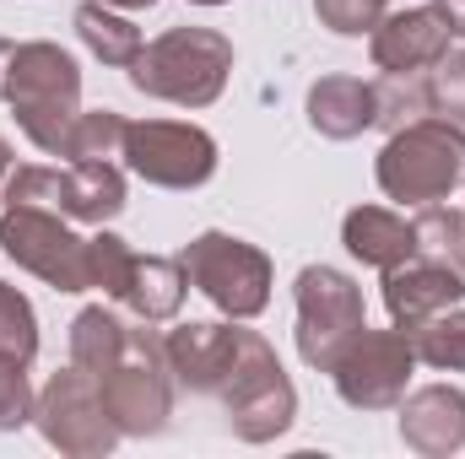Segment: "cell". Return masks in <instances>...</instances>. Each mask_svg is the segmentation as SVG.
<instances>
[{
	"mask_svg": "<svg viewBox=\"0 0 465 459\" xmlns=\"http://www.w3.org/2000/svg\"><path fill=\"white\" fill-rule=\"evenodd\" d=\"M124 346H130V325L119 319L114 308H104V303H93V308H82L71 319V362L87 367L93 378H104L124 356Z\"/></svg>",
	"mask_w": 465,
	"mask_h": 459,
	"instance_id": "44dd1931",
	"label": "cell"
},
{
	"mask_svg": "<svg viewBox=\"0 0 465 459\" xmlns=\"http://www.w3.org/2000/svg\"><path fill=\"white\" fill-rule=\"evenodd\" d=\"M292 298H298V356L331 373L341 346L362 330V287L336 265H303Z\"/></svg>",
	"mask_w": 465,
	"mask_h": 459,
	"instance_id": "8fae6325",
	"label": "cell"
},
{
	"mask_svg": "<svg viewBox=\"0 0 465 459\" xmlns=\"http://www.w3.org/2000/svg\"><path fill=\"white\" fill-rule=\"evenodd\" d=\"M401 444L422 459H450L465 449V389L455 384H428L406 395L401 405Z\"/></svg>",
	"mask_w": 465,
	"mask_h": 459,
	"instance_id": "e0dca14e",
	"label": "cell"
},
{
	"mask_svg": "<svg viewBox=\"0 0 465 459\" xmlns=\"http://www.w3.org/2000/svg\"><path fill=\"white\" fill-rule=\"evenodd\" d=\"M184 292H190L184 259L135 254V249H124L114 281H109V298H114V303H124L141 325H168V319L184 308Z\"/></svg>",
	"mask_w": 465,
	"mask_h": 459,
	"instance_id": "9a60e30c",
	"label": "cell"
},
{
	"mask_svg": "<svg viewBox=\"0 0 465 459\" xmlns=\"http://www.w3.org/2000/svg\"><path fill=\"white\" fill-rule=\"evenodd\" d=\"M422 98H428V114H439V119H450V124L465 130V49L460 54H444V60L428 71Z\"/></svg>",
	"mask_w": 465,
	"mask_h": 459,
	"instance_id": "484cf974",
	"label": "cell"
},
{
	"mask_svg": "<svg viewBox=\"0 0 465 459\" xmlns=\"http://www.w3.org/2000/svg\"><path fill=\"white\" fill-rule=\"evenodd\" d=\"M124 130H130V119L114 114V109L76 114L65 157H71V162H119V157H124Z\"/></svg>",
	"mask_w": 465,
	"mask_h": 459,
	"instance_id": "cb8c5ba5",
	"label": "cell"
},
{
	"mask_svg": "<svg viewBox=\"0 0 465 459\" xmlns=\"http://www.w3.org/2000/svg\"><path fill=\"white\" fill-rule=\"evenodd\" d=\"M341 243H347L351 259H362L373 270H390V265L411 259V222L384 211V206H357L341 222Z\"/></svg>",
	"mask_w": 465,
	"mask_h": 459,
	"instance_id": "d6986e66",
	"label": "cell"
},
{
	"mask_svg": "<svg viewBox=\"0 0 465 459\" xmlns=\"http://www.w3.org/2000/svg\"><path fill=\"white\" fill-rule=\"evenodd\" d=\"M5 103L22 124V135L49 151V157H65L71 146V124L82 114V71L76 60L60 49V44H16L11 54V82H5Z\"/></svg>",
	"mask_w": 465,
	"mask_h": 459,
	"instance_id": "6da1fadb",
	"label": "cell"
},
{
	"mask_svg": "<svg viewBox=\"0 0 465 459\" xmlns=\"http://www.w3.org/2000/svg\"><path fill=\"white\" fill-rule=\"evenodd\" d=\"M232 76V44L217 27H173L163 38H152L135 65H130V87L157 98V103H179V109H212L223 98Z\"/></svg>",
	"mask_w": 465,
	"mask_h": 459,
	"instance_id": "7a4b0ae2",
	"label": "cell"
},
{
	"mask_svg": "<svg viewBox=\"0 0 465 459\" xmlns=\"http://www.w3.org/2000/svg\"><path fill=\"white\" fill-rule=\"evenodd\" d=\"M190 5H228V0H190Z\"/></svg>",
	"mask_w": 465,
	"mask_h": 459,
	"instance_id": "d6a6232c",
	"label": "cell"
},
{
	"mask_svg": "<svg viewBox=\"0 0 465 459\" xmlns=\"http://www.w3.org/2000/svg\"><path fill=\"white\" fill-rule=\"evenodd\" d=\"M124 168L157 190H201L217 173V141L201 124L135 119L124 130Z\"/></svg>",
	"mask_w": 465,
	"mask_h": 459,
	"instance_id": "7c38bea8",
	"label": "cell"
},
{
	"mask_svg": "<svg viewBox=\"0 0 465 459\" xmlns=\"http://www.w3.org/2000/svg\"><path fill=\"white\" fill-rule=\"evenodd\" d=\"M223 405H228L232 438H243V444H271L298 422V389H292L287 367L276 362L265 336L243 330L238 362L223 384Z\"/></svg>",
	"mask_w": 465,
	"mask_h": 459,
	"instance_id": "277c9868",
	"label": "cell"
},
{
	"mask_svg": "<svg viewBox=\"0 0 465 459\" xmlns=\"http://www.w3.org/2000/svg\"><path fill=\"white\" fill-rule=\"evenodd\" d=\"M11 54H16V44L0 38V103H5V82H11Z\"/></svg>",
	"mask_w": 465,
	"mask_h": 459,
	"instance_id": "f546056e",
	"label": "cell"
},
{
	"mask_svg": "<svg viewBox=\"0 0 465 459\" xmlns=\"http://www.w3.org/2000/svg\"><path fill=\"white\" fill-rule=\"evenodd\" d=\"M411 346H417V362H428V367H439V373H460L465 367V308H444V314H433L428 325H417V330H406Z\"/></svg>",
	"mask_w": 465,
	"mask_h": 459,
	"instance_id": "603a6c76",
	"label": "cell"
},
{
	"mask_svg": "<svg viewBox=\"0 0 465 459\" xmlns=\"http://www.w3.org/2000/svg\"><path fill=\"white\" fill-rule=\"evenodd\" d=\"M433 11L444 16V27H450L455 38H465V0H433Z\"/></svg>",
	"mask_w": 465,
	"mask_h": 459,
	"instance_id": "f1b7e54d",
	"label": "cell"
},
{
	"mask_svg": "<svg viewBox=\"0 0 465 459\" xmlns=\"http://www.w3.org/2000/svg\"><path fill=\"white\" fill-rule=\"evenodd\" d=\"M238 341L243 330L232 325H179L163 336V356H168V373L179 389L190 395H223L232 362H238Z\"/></svg>",
	"mask_w": 465,
	"mask_h": 459,
	"instance_id": "5bb4252c",
	"label": "cell"
},
{
	"mask_svg": "<svg viewBox=\"0 0 465 459\" xmlns=\"http://www.w3.org/2000/svg\"><path fill=\"white\" fill-rule=\"evenodd\" d=\"M373 179L401 206H433V200L460 195L465 190V130L439 114L401 124L384 141V151L373 162Z\"/></svg>",
	"mask_w": 465,
	"mask_h": 459,
	"instance_id": "3957f363",
	"label": "cell"
},
{
	"mask_svg": "<svg viewBox=\"0 0 465 459\" xmlns=\"http://www.w3.org/2000/svg\"><path fill=\"white\" fill-rule=\"evenodd\" d=\"M450 27L433 5H406V11H384L379 27L368 33V54L384 76H422L450 54Z\"/></svg>",
	"mask_w": 465,
	"mask_h": 459,
	"instance_id": "4fadbf2b",
	"label": "cell"
},
{
	"mask_svg": "<svg viewBox=\"0 0 465 459\" xmlns=\"http://www.w3.org/2000/svg\"><path fill=\"white\" fill-rule=\"evenodd\" d=\"M411 254L433 259V265H450L455 276H465V211L433 200L411 217Z\"/></svg>",
	"mask_w": 465,
	"mask_h": 459,
	"instance_id": "7402d4cb",
	"label": "cell"
},
{
	"mask_svg": "<svg viewBox=\"0 0 465 459\" xmlns=\"http://www.w3.org/2000/svg\"><path fill=\"white\" fill-rule=\"evenodd\" d=\"M0 351H5V356H22V362L38 356V319H33V303H27L11 281H0Z\"/></svg>",
	"mask_w": 465,
	"mask_h": 459,
	"instance_id": "d4e9b609",
	"label": "cell"
},
{
	"mask_svg": "<svg viewBox=\"0 0 465 459\" xmlns=\"http://www.w3.org/2000/svg\"><path fill=\"white\" fill-rule=\"evenodd\" d=\"M411 373H417V346L401 325L395 330H368L362 325L331 367L336 395L351 411H395L411 389Z\"/></svg>",
	"mask_w": 465,
	"mask_h": 459,
	"instance_id": "30bf717a",
	"label": "cell"
},
{
	"mask_svg": "<svg viewBox=\"0 0 465 459\" xmlns=\"http://www.w3.org/2000/svg\"><path fill=\"white\" fill-rule=\"evenodd\" d=\"M384 11H390V0H314V16H320L331 33H341V38L373 33Z\"/></svg>",
	"mask_w": 465,
	"mask_h": 459,
	"instance_id": "83f0119b",
	"label": "cell"
},
{
	"mask_svg": "<svg viewBox=\"0 0 465 459\" xmlns=\"http://www.w3.org/2000/svg\"><path fill=\"white\" fill-rule=\"evenodd\" d=\"M0 249L54 292H93L87 238L71 232V217L49 206H5L0 211Z\"/></svg>",
	"mask_w": 465,
	"mask_h": 459,
	"instance_id": "5b68a950",
	"label": "cell"
},
{
	"mask_svg": "<svg viewBox=\"0 0 465 459\" xmlns=\"http://www.w3.org/2000/svg\"><path fill=\"white\" fill-rule=\"evenodd\" d=\"M104 5H114V11H146V5H157V0H104Z\"/></svg>",
	"mask_w": 465,
	"mask_h": 459,
	"instance_id": "1f68e13d",
	"label": "cell"
},
{
	"mask_svg": "<svg viewBox=\"0 0 465 459\" xmlns=\"http://www.w3.org/2000/svg\"><path fill=\"white\" fill-rule=\"evenodd\" d=\"M455 303H465V276H455L450 265H433V259L411 254V259L384 270V308L401 330H417V325H428L433 314H444Z\"/></svg>",
	"mask_w": 465,
	"mask_h": 459,
	"instance_id": "2e32d148",
	"label": "cell"
},
{
	"mask_svg": "<svg viewBox=\"0 0 465 459\" xmlns=\"http://www.w3.org/2000/svg\"><path fill=\"white\" fill-rule=\"evenodd\" d=\"M33 405H38V395H33V384H27V362L0 351V433L27 427V422H33Z\"/></svg>",
	"mask_w": 465,
	"mask_h": 459,
	"instance_id": "4316f807",
	"label": "cell"
},
{
	"mask_svg": "<svg viewBox=\"0 0 465 459\" xmlns=\"http://www.w3.org/2000/svg\"><path fill=\"white\" fill-rule=\"evenodd\" d=\"M5 179H11V146L0 141V195H5Z\"/></svg>",
	"mask_w": 465,
	"mask_h": 459,
	"instance_id": "4dcf8cb0",
	"label": "cell"
},
{
	"mask_svg": "<svg viewBox=\"0 0 465 459\" xmlns=\"http://www.w3.org/2000/svg\"><path fill=\"white\" fill-rule=\"evenodd\" d=\"M71 22H76L82 44H87L104 65H114V71H130V65H135V54L146 49L141 27H135L130 16H119L114 5H104V0H82Z\"/></svg>",
	"mask_w": 465,
	"mask_h": 459,
	"instance_id": "ffe728a7",
	"label": "cell"
},
{
	"mask_svg": "<svg viewBox=\"0 0 465 459\" xmlns=\"http://www.w3.org/2000/svg\"><path fill=\"white\" fill-rule=\"evenodd\" d=\"M179 259H184L190 287H201L228 319L265 314V303H271V259L254 243H243L232 232H201Z\"/></svg>",
	"mask_w": 465,
	"mask_h": 459,
	"instance_id": "9c48e42d",
	"label": "cell"
},
{
	"mask_svg": "<svg viewBox=\"0 0 465 459\" xmlns=\"http://www.w3.org/2000/svg\"><path fill=\"white\" fill-rule=\"evenodd\" d=\"M98 389H104V405H109V416L119 422L124 438L163 433V422L173 411V373H168V356H163V336L130 325V346L98 378Z\"/></svg>",
	"mask_w": 465,
	"mask_h": 459,
	"instance_id": "ba28073f",
	"label": "cell"
},
{
	"mask_svg": "<svg viewBox=\"0 0 465 459\" xmlns=\"http://www.w3.org/2000/svg\"><path fill=\"white\" fill-rule=\"evenodd\" d=\"M33 422H38V433L49 438V449L76 454V459L109 454L119 438H124L119 422L109 416V405H104L98 378H93L87 367H76V362H71L65 373H54V378L38 389Z\"/></svg>",
	"mask_w": 465,
	"mask_h": 459,
	"instance_id": "52a82bcc",
	"label": "cell"
},
{
	"mask_svg": "<svg viewBox=\"0 0 465 459\" xmlns=\"http://www.w3.org/2000/svg\"><path fill=\"white\" fill-rule=\"evenodd\" d=\"M5 206H49L71 222H114L124 211L119 162H71V168H16L5 179Z\"/></svg>",
	"mask_w": 465,
	"mask_h": 459,
	"instance_id": "8992f818",
	"label": "cell"
},
{
	"mask_svg": "<svg viewBox=\"0 0 465 459\" xmlns=\"http://www.w3.org/2000/svg\"><path fill=\"white\" fill-rule=\"evenodd\" d=\"M309 124L325 141H357L379 124V87L362 76H320L309 87Z\"/></svg>",
	"mask_w": 465,
	"mask_h": 459,
	"instance_id": "ac0fdd59",
	"label": "cell"
}]
</instances>
